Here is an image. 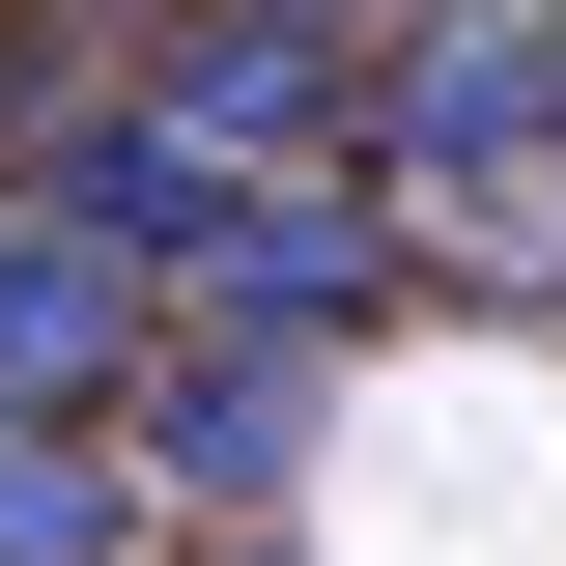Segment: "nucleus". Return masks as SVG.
Instances as JSON below:
<instances>
[{
	"label": "nucleus",
	"instance_id": "nucleus-6",
	"mask_svg": "<svg viewBox=\"0 0 566 566\" xmlns=\"http://www.w3.org/2000/svg\"><path fill=\"white\" fill-rule=\"evenodd\" d=\"M0 566H142V482H114V424H0Z\"/></svg>",
	"mask_w": 566,
	"mask_h": 566
},
{
	"label": "nucleus",
	"instance_id": "nucleus-1",
	"mask_svg": "<svg viewBox=\"0 0 566 566\" xmlns=\"http://www.w3.org/2000/svg\"><path fill=\"white\" fill-rule=\"evenodd\" d=\"M538 142H566V29L538 0H424V29H368L340 199L397 227V255H510V227H538Z\"/></svg>",
	"mask_w": 566,
	"mask_h": 566
},
{
	"label": "nucleus",
	"instance_id": "nucleus-3",
	"mask_svg": "<svg viewBox=\"0 0 566 566\" xmlns=\"http://www.w3.org/2000/svg\"><path fill=\"white\" fill-rule=\"evenodd\" d=\"M312 397H340V340H199V368H142V397H114V482H170V510H283Z\"/></svg>",
	"mask_w": 566,
	"mask_h": 566
},
{
	"label": "nucleus",
	"instance_id": "nucleus-5",
	"mask_svg": "<svg viewBox=\"0 0 566 566\" xmlns=\"http://www.w3.org/2000/svg\"><path fill=\"white\" fill-rule=\"evenodd\" d=\"M368 283H397L368 199H227V227H199V312H227V340H340Z\"/></svg>",
	"mask_w": 566,
	"mask_h": 566
},
{
	"label": "nucleus",
	"instance_id": "nucleus-7",
	"mask_svg": "<svg viewBox=\"0 0 566 566\" xmlns=\"http://www.w3.org/2000/svg\"><path fill=\"white\" fill-rule=\"evenodd\" d=\"M312 29H340V0H312Z\"/></svg>",
	"mask_w": 566,
	"mask_h": 566
},
{
	"label": "nucleus",
	"instance_id": "nucleus-2",
	"mask_svg": "<svg viewBox=\"0 0 566 566\" xmlns=\"http://www.w3.org/2000/svg\"><path fill=\"white\" fill-rule=\"evenodd\" d=\"M199 199H340V114H368V29H312V0H199L170 57L114 85Z\"/></svg>",
	"mask_w": 566,
	"mask_h": 566
},
{
	"label": "nucleus",
	"instance_id": "nucleus-4",
	"mask_svg": "<svg viewBox=\"0 0 566 566\" xmlns=\"http://www.w3.org/2000/svg\"><path fill=\"white\" fill-rule=\"evenodd\" d=\"M114 397H142V283L57 199H0V424H114Z\"/></svg>",
	"mask_w": 566,
	"mask_h": 566
}]
</instances>
